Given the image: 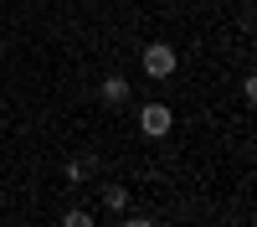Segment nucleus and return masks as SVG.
<instances>
[{"instance_id": "nucleus-1", "label": "nucleus", "mask_w": 257, "mask_h": 227, "mask_svg": "<svg viewBox=\"0 0 257 227\" xmlns=\"http://www.w3.org/2000/svg\"><path fill=\"white\" fill-rule=\"evenodd\" d=\"M139 62H144V78H155V83L175 78V67H180V57H175V47H170V41H149V47L139 52Z\"/></svg>"}, {"instance_id": "nucleus-2", "label": "nucleus", "mask_w": 257, "mask_h": 227, "mask_svg": "<svg viewBox=\"0 0 257 227\" xmlns=\"http://www.w3.org/2000/svg\"><path fill=\"white\" fill-rule=\"evenodd\" d=\"M170 129H175V114H170L165 103H144L139 109V134L144 139H165Z\"/></svg>"}, {"instance_id": "nucleus-9", "label": "nucleus", "mask_w": 257, "mask_h": 227, "mask_svg": "<svg viewBox=\"0 0 257 227\" xmlns=\"http://www.w3.org/2000/svg\"><path fill=\"white\" fill-rule=\"evenodd\" d=\"M26 6H36V0H26Z\"/></svg>"}, {"instance_id": "nucleus-8", "label": "nucleus", "mask_w": 257, "mask_h": 227, "mask_svg": "<svg viewBox=\"0 0 257 227\" xmlns=\"http://www.w3.org/2000/svg\"><path fill=\"white\" fill-rule=\"evenodd\" d=\"M0 62H6V41H0Z\"/></svg>"}, {"instance_id": "nucleus-3", "label": "nucleus", "mask_w": 257, "mask_h": 227, "mask_svg": "<svg viewBox=\"0 0 257 227\" xmlns=\"http://www.w3.org/2000/svg\"><path fill=\"white\" fill-rule=\"evenodd\" d=\"M103 103H108V109H118V103H128V78H103Z\"/></svg>"}, {"instance_id": "nucleus-4", "label": "nucleus", "mask_w": 257, "mask_h": 227, "mask_svg": "<svg viewBox=\"0 0 257 227\" xmlns=\"http://www.w3.org/2000/svg\"><path fill=\"white\" fill-rule=\"evenodd\" d=\"M88 171H93V160H67V165H62V181H67V186H82Z\"/></svg>"}, {"instance_id": "nucleus-5", "label": "nucleus", "mask_w": 257, "mask_h": 227, "mask_svg": "<svg viewBox=\"0 0 257 227\" xmlns=\"http://www.w3.org/2000/svg\"><path fill=\"white\" fill-rule=\"evenodd\" d=\"M103 206H108V212H123V206H128V191H123L118 181H108V186H103Z\"/></svg>"}, {"instance_id": "nucleus-6", "label": "nucleus", "mask_w": 257, "mask_h": 227, "mask_svg": "<svg viewBox=\"0 0 257 227\" xmlns=\"http://www.w3.org/2000/svg\"><path fill=\"white\" fill-rule=\"evenodd\" d=\"M62 227H98V222L82 212V206H72V212H62Z\"/></svg>"}, {"instance_id": "nucleus-7", "label": "nucleus", "mask_w": 257, "mask_h": 227, "mask_svg": "<svg viewBox=\"0 0 257 227\" xmlns=\"http://www.w3.org/2000/svg\"><path fill=\"white\" fill-rule=\"evenodd\" d=\"M123 227H155L149 217H123Z\"/></svg>"}]
</instances>
